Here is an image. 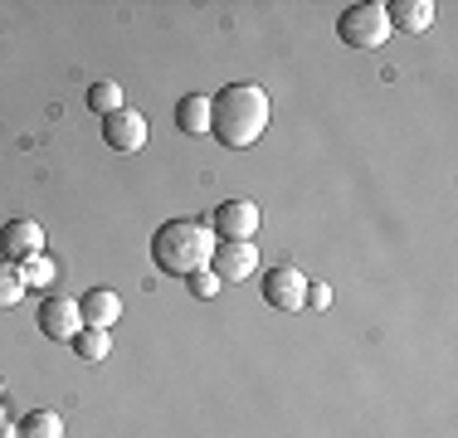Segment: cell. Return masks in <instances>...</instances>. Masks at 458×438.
Returning <instances> with one entry per match:
<instances>
[{
  "mask_svg": "<svg viewBox=\"0 0 458 438\" xmlns=\"http://www.w3.org/2000/svg\"><path fill=\"white\" fill-rule=\"evenodd\" d=\"M79 316H83V326L113 332V326L123 322V298H117L113 288H89V292L79 298Z\"/></svg>",
  "mask_w": 458,
  "mask_h": 438,
  "instance_id": "obj_10",
  "label": "cell"
},
{
  "mask_svg": "<svg viewBox=\"0 0 458 438\" xmlns=\"http://www.w3.org/2000/svg\"><path fill=\"white\" fill-rule=\"evenodd\" d=\"M69 346L79 350V360H89V366H103V360H107V350H113V336H107V332H98V326H83V332L73 336Z\"/></svg>",
  "mask_w": 458,
  "mask_h": 438,
  "instance_id": "obj_14",
  "label": "cell"
},
{
  "mask_svg": "<svg viewBox=\"0 0 458 438\" xmlns=\"http://www.w3.org/2000/svg\"><path fill=\"white\" fill-rule=\"evenodd\" d=\"M264 302L278 307V312H308V278L293 263H283L264 278Z\"/></svg>",
  "mask_w": 458,
  "mask_h": 438,
  "instance_id": "obj_6",
  "label": "cell"
},
{
  "mask_svg": "<svg viewBox=\"0 0 458 438\" xmlns=\"http://www.w3.org/2000/svg\"><path fill=\"white\" fill-rule=\"evenodd\" d=\"M386 20H390V29H400V35H424V29L434 25V5L429 0H390Z\"/></svg>",
  "mask_w": 458,
  "mask_h": 438,
  "instance_id": "obj_11",
  "label": "cell"
},
{
  "mask_svg": "<svg viewBox=\"0 0 458 438\" xmlns=\"http://www.w3.org/2000/svg\"><path fill=\"white\" fill-rule=\"evenodd\" d=\"M210 254H215V234L200 219H166L151 234V258L171 278H191V273L210 268Z\"/></svg>",
  "mask_w": 458,
  "mask_h": 438,
  "instance_id": "obj_2",
  "label": "cell"
},
{
  "mask_svg": "<svg viewBox=\"0 0 458 438\" xmlns=\"http://www.w3.org/2000/svg\"><path fill=\"white\" fill-rule=\"evenodd\" d=\"M20 298H25V282H20V263L0 258V312H10Z\"/></svg>",
  "mask_w": 458,
  "mask_h": 438,
  "instance_id": "obj_17",
  "label": "cell"
},
{
  "mask_svg": "<svg viewBox=\"0 0 458 438\" xmlns=\"http://www.w3.org/2000/svg\"><path fill=\"white\" fill-rule=\"evenodd\" d=\"M210 273L220 282H249L259 273V244H225V239H215Z\"/></svg>",
  "mask_w": 458,
  "mask_h": 438,
  "instance_id": "obj_7",
  "label": "cell"
},
{
  "mask_svg": "<svg viewBox=\"0 0 458 438\" xmlns=\"http://www.w3.org/2000/svg\"><path fill=\"white\" fill-rule=\"evenodd\" d=\"M103 141L113 151H141L147 147V117L137 113V107H117L113 117H103Z\"/></svg>",
  "mask_w": 458,
  "mask_h": 438,
  "instance_id": "obj_9",
  "label": "cell"
},
{
  "mask_svg": "<svg viewBox=\"0 0 458 438\" xmlns=\"http://www.w3.org/2000/svg\"><path fill=\"white\" fill-rule=\"evenodd\" d=\"M39 332L49 336V341H73V336L83 332V316H79V298H45L39 302Z\"/></svg>",
  "mask_w": 458,
  "mask_h": 438,
  "instance_id": "obj_8",
  "label": "cell"
},
{
  "mask_svg": "<svg viewBox=\"0 0 458 438\" xmlns=\"http://www.w3.org/2000/svg\"><path fill=\"white\" fill-rule=\"evenodd\" d=\"M274 122V97L264 83H229L210 97V137L229 151H244Z\"/></svg>",
  "mask_w": 458,
  "mask_h": 438,
  "instance_id": "obj_1",
  "label": "cell"
},
{
  "mask_svg": "<svg viewBox=\"0 0 458 438\" xmlns=\"http://www.w3.org/2000/svg\"><path fill=\"white\" fill-rule=\"evenodd\" d=\"M336 35H342V44H352V49H380V44L390 39L386 5H376V0H366V5H352V10H342V20H336Z\"/></svg>",
  "mask_w": 458,
  "mask_h": 438,
  "instance_id": "obj_3",
  "label": "cell"
},
{
  "mask_svg": "<svg viewBox=\"0 0 458 438\" xmlns=\"http://www.w3.org/2000/svg\"><path fill=\"white\" fill-rule=\"evenodd\" d=\"M89 107H93L98 117H113L117 107H127V103H123V88H117L113 79H98V83L89 88Z\"/></svg>",
  "mask_w": 458,
  "mask_h": 438,
  "instance_id": "obj_16",
  "label": "cell"
},
{
  "mask_svg": "<svg viewBox=\"0 0 458 438\" xmlns=\"http://www.w3.org/2000/svg\"><path fill=\"white\" fill-rule=\"evenodd\" d=\"M45 224L39 219H5L0 224V258H10V263H25V258H35V254H45Z\"/></svg>",
  "mask_w": 458,
  "mask_h": 438,
  "instance_id": "obj_5",
  "label": "cell"
},
{
  "mask_svg": "<svg viewBox=\"0 0 458 438\" xmlns=\"http://www.w3.org/2000/svg\"><path fill=\"white\" fill-rule=\"evenodd\" d=\"M308 307L312 312H327V307H332V288L318 282V278H308Z\"/></svg>",
  "mask_w": 458,
  "mask_h": 438,
  "instance_id": "obj_19",
  "label": "cell"
},
{
  "mask_svg": "<svg viewBox=\"0 0 458 438\" xmlns=\"http://www.w3.org/2000/svg\"><path fill=\"white\" fill-rule=\"evenodd\" d=\"M0 424H5V400H0Z\"/></svg>",
  "mask_w": 458,
  "mask_h": 438,
  "instance_id": "obj_20",
  "label": "cell"
},
{
  "mask_svg": "<svg viewBox=\"0 0 458 438\" xmlns=\"http://www.w3.org/2000/svg\"><path fill=\"white\" fill-rule=\"evenodd\" d=\"M185 288H191V298H205V302H210V298H220L225 282L215 278L210 268H200V273H191V278H185Z\"/></svg>",
  "mask_w": 458,
  "mask_h": 438,
  "instance_id": "obj_18",
  "label": "cell"
},
{
  "mask_svg": "<svg viewBox=\"0 0 458 438\" xmlns=\"http://www.w3.org/2000/svg\"><path fill=\"white\" fill-rule=\"evenodd\" d=\"M0 394H5V380H0Z\"/></svg>",
  "mask_w": 458,
  "mask_h": 438,
  "instance_id": "obj_21",
  "label": "cell"
},
{
  "mask_svg": "<svg viewBox=\"0 0 458 438\" xmlns=\"http://www.w3.org/2000/svg\"><path fill=\"white\" fill-rule=\"evenodd\" d=\"M20 438H64V419L54 409H30L20 424Z\"/></svg>",
  "mask_w": 458,
  "mask_h": 438,
  "instance_id": "obj_15",
  "label": "cell"
},
{
  "mask_svg": "<svg viewBox=\"0 0 458 438\" xmlns=\"http://www.w3.org/2000/svg\"><path fill=\"white\" fill-rule=\"evenodd\" d=\"M176 127L185 137H200V131H210V97L200 93H185L176 103Z\"/></svg>",
  "mask_w": 458,
  "mask_h": 438,
  "instance_id": "obj_12",
  "label": "cell"
},
{
  "mask_svg": "<svg viewBox=\"0 0 458 438\" xmlns=\"http://www.w3.org/2000/svg\"><path fill=\"white\" fill-rule=\"evenodd\" d=\"M259 224H264V215H259V205L244 200V195L215 205V215H210V234L225 239V244H254Z\"/></svg>",
  "mask_w": 458,
  "mask_h": 438,
  "instance_id": "obj_4",
  "label": "cell"
},
{
  "mask_svg": "<svg viewBox=\"0 0 458 438\" xmlns=\"http://www.w3.org/2000/svg\"><path fill=\"white\" fill-rule=\"evenodd\" d=\"M20 282H25V292H49L54 282H59V263L49 254H35L20 263Z\"/></svg>",
  "mask_w": 458,
  "mask_h": 438,
  "instance_id": "obj_13",
  "label": "cell"
}]
</instances>
